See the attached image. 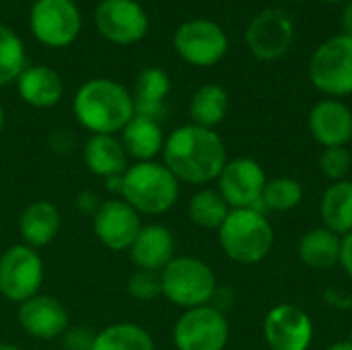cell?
Returning a JSON list of instances; mask_svg holds the SVG:
<instances>
[{
    "label": "cell",
    "mask_w": 352,
    "mask_h": 350,
    "mask_svg": "<svg viewBox=\"0 0 352 350\" xmlns=\"http://www.w3.org/2000/svg\"><path fill=\"white\" fill-rule=\"evenodd\" d=\"M229 111V95L221 85H202L190 99L192 124L210 128L219 126Z\"/></svg>",
    "instance_id": "26"
},
{
    "label": "cell",
    "mask_w": 352,
    "mask_h": 350,
    "mask_svg": "<svg viewBox=\"0 0 352 350\" xmlns=\"http://www.w3.org/2000/svg\"><path fill=\"white\" fill-rule=\"evenodd\" d=\"M340 266L352 278V231L342 237V250H340Z\"/></svg>",
    "instance_id": "36"
},
{
    "label": "cell",
    "mask_w": 352,
    "mask_h": 350,
    "mask_svg": "<svg viewBox=\"0 0 352 350\" xmlns=\"http://www.w3.org/2000/svg\"><path fill=\"white\" fill-rule=\"evenodd\" d=\"M107 190H109V192H116V194H120V192H122V175L107 177Z\"/></svg>",
    "instance_id": "38"
},
{
    "label": "cell",
    "mask_w": 352,
    "mask_h": 350,
    "mask_svg": "<svg viewBox=\"0 0 352 350\" xmlns=\"http://www.w3.org/2000/svg\"><path fill=\"white\" fill-rule=\"evenodd\" d=\"M87 169L97 177L122 175L128 169V155L113 134H91L82 149Z\"/></svg>",
    "instance_id": "22"
},
{
    "label": "cell",
    "mask_w": 352,
    "mask_h": 350,
    "mask_svg": "<svg viewBox=\"0 0 352 350\" xmlns=\"http://www.w3.org/2000/svg\"><path fill=\"white\" fill-rule=\"evenodd\" d=\"M27 68V52L23 39L6 25L0 23V87L16 83L19 74Z\"/></svg>",
    "instance_id": "29"
},
{
    "label": "cell",
    "mask_w": 352,
    "mask_h": 350,
    "mask_svg": "<svg viewBox=\"0 0 352 350\" xmlns=\"http://www.w3.org/2000/svg\"><path fill=\"white\" fill-rule=\"evenodd\" d=\"M342 29H344V35L352 37V0L346 2V6L342 10Z\"/></svg>",
    "instance_id": "37"
},
{
    "label": "cell",
    "mask_w": 352,
    "mask_h": 350,
    "mask_svg": "<svg viewBox=\"0 0 352 350\" xmlns=\"http://www.w3.org/2000/svg\"><path fill=\"white\" fill-rule=\"evenodd\" d=\"M173 47L184 62L198 68H208L225 58L229 39L219 23L208 19H192L177 27Z\"/></svg>",
    "instance_id": "10"
},
{
    "label": "cell",
    "mask_w": 352,
    "mask_h": 350,
    "mask_svg": "<svg viewBox=\"0 0 352 350\" xmlns=\"http://www.w3.org/2000/svg\"><path fill=\"white\" fill-rule=\"evenodd\" d=\"M309 132L324 149L346 146L352 140V111L340 99L318 101L309 111Z\"/></svg>",
    "instance_id": "17"
},
{
    "label": "cell",
    "mask_w": 352,
    "mask_h": 350,
    "mask_svg": "<svg viewBox=\"0 0 352 350\" xmlns=\"http://www.w3.org/2000/svg\"><path fill=\"white\" fill-rule=\"evenodd\" d=\"M264 340L270 350H307L314 342V322L299 305L278 303L264 318Z\"/></svg>",
    "instance_id": "14"
},
{
    "label": "cell",
    "mask_w": 352,
    "mask_h": 350,
    "mask_svg": "<svg viewBox=\"0 0 352 350\" xmlns=\"http://www.w3.org/2000/svg\"><path fill=\"white\" fill-rule=\"evenodd\" d=\"M76 206H78V210H82V212L93 217L97 212V208L101 206V198L95 192H82L76 198Z\"/></svg>",
    "instance_id": "35"
},
{
    "label": "cell",
    "mask_w": 352,
    "mask_h": 350,
    "mask_svg": "<svg viewBox=\"0 0 352 350\" xmlns=\"http://www.w3.org/2000/svg\"><path fill=\"white\" fill-rule=\"evenodd\" d=\"M72 2H74V0H72Z\"/></svg>",
    "instance_id": "44"
},
{
    "label": "cell",
    "mask_w": 352,
    "mask_h": 350,
    "mask_svg": "<svg viewBox=\"0 0 352 350\" xmlns=\"http://www.w3.org/2000/svg\"><path fill=\"white\" fill-rule=\"evenodd\" d=\"M225 256L237 264H258L274 248V229L268 217L256 208H235L219 229Z\"/></svg>",
    "instance_id": "4"
},
{
    "label": "cell",
    "mask_w": 352,
    "mask_h": 350,
    "mask_svg": "<svg viewBox=\"0 0 352 350\" xmlns=\"http://www.w3.org/2000/svg\"><path fill=\"white\" fill-rule=\"evenodd\" d=\"M62 219L58 208L47 200H35L19 217V233L25 245L37 250L56 239L60 233Z\"/></svg>",
    "instance_id": "21"
},
{
    "label": "cell",
    "mask_w": 352,
    "mask_h": 350,
    "mask_svg": "<svg viewBox=\"0 0 352 350\" xmlns=\"http://www.w3.org/2000/svg\"><path fill=\"white\" fill-rule=\"evenodd\" d=\"M91 219L95 237L111 252L130 250L142 229L140 215L122 198L103 200Z\"/></svg>",
    "instance_id": "15"
},
{
    "label": "cell",
    "mask_w": 352,
    "mask_h": 350,
    "mask_svg": "<svg viewBox=\"0 0 352 350\" xmlns=\"http://www.w3.org/2000/svg\"><path fill=\"white\" fill-rule=\"evenodd\" d=\"M128 252L136 270L161 272L175 258V237L165 225H142Z\"/></svg>",
    "instance_id": "18"
},
{
    "label": "cell",
    "mask_w": 352,
    "mask_h": 350,
    "mask_svg": "<svg viewBox=\"0 0 352 350\" xmlns=\"http://www.w3.org/2000/svg\"><path fill=\"white\" fill-rule=\"evenodd\" d=\"M93 23L103 39L118 45L138 43L148 33V14L136 0H101Z\"/></svg>",
    "instance_id": "11"
},
{
    "label": "cell",
    "mask_w": 352,
    "mask_h": 350,
    "mask_svg": "<svg viewBox=\"0 0 352 350\" xmlns=\"http://www.w3.org/2000/svg\"><path fill=\"white\" fill-rule=\"evenodd\" d=\"M4 122H6V116H4V107H2V103H0V134H2V130H4Z\"/></svg>",
    "instance_id": "40"
},
{
    "label": "cell",
    "mask_w": 352,
    "mask_h": 350,
    "mask_svg": "<svg viewBox=\"0 0 352 350\" xmlns=\"http://www.w3.org/2000/svg\"><path fill=\"white\" fill-rule=\"evenodd\" d=\"M351 342H352V328H351Z\"/></svg>",
    "instance_id": "43"
},
{
    "label": "cell",
    "mask_w": 352,
    "mask_h": 350,
    "mask_svg": "<svg viewBox=\"0 0 352 350\" xmlns=\"http://www.w3.org/2000/svg\"><path fill=\"white\" fill-rule=\"evenodd\" d=\"M43 285V260L37 250L16 243L0 256V295L10 303H23Z\"/></svg>",
    "instance_id": "8"
},
{
    "label": "cell",
    "mask_w": 352,
    "mask_h": 350,
    "mask_svg": "<svg viewBox=\"0 0 352 350\" xmlns=\"http://www.w3.org/2000/svg\"><path fill=\"white\" fill-rule=\"evenodd\" d=\"M91 350H157L146 328L130 322H120L103 328L95 336Z\"/></svg>",
    "instance_id": "27"
},
{
    "label": "cell",
    "mask_w": 352,
    "mask_h": 350,
    "mask_svg": "<svg viewBox=\"0 0 352 350\" xmlns=\"http://www.w3.org/2000/svg\"><path fill=\"white\" fill-rule=\"evenodd\" d=\"M295 37L293 19L280 8H264L256 14L245 31V43L250 52L264 62L283 58Z\"/></svg>",
    "instance_id": "13"
},
{
    "label": "cell",
    "mask_w": 352,
    "mask_h": 350,
    "mask_svg": "<svg viewBox=\"0 0 352 350\" xmlns=\"http://www.w3.org/2000/svg\"><path fill=\"white\" fill-rule=\"evenodd\" d=\"M97 332L89 326H68V330L60 336L64 350H91L95 344Z\"/></svg>",
    "instance_id": "33"
},
{
    "label": "cell",
    "mask_w": 352,
    "mask_h": 350,
    "mask_svg": "<svg viewBox=\"0 0 352 350\" xmlns=\"http://www.w3.org/2000/svg\"><path fill=\"white\" fill-rule=\"evenodd\" d=\"M171 91V78L163 68L148 66L136 76L134 87V116H142L155 122H163L167 116V95Z\"/></svg>",
    "instance_id": "20"
},
{
    "label": "cell",
    "mask_w": 352,
    "mask_h": 350,
    "mask_svg": "<svg viewBox=\"0 0 352 350\" xmlns=\"http://www.w3.org/2000/svg\"><path fill=\"white\" fill-rule=\"evenodd\" d=\"M161 155L163 165L177 182L192 186H204L219 179L227 165V146L223 138L214 130L196 124L175 128L165 138Z\"/></svg>",
    "instance_id": "1"
},
{
    "label": "cell",
    "mask_w": 352,
    "mask_h": 350,
    "mask_svg": "<svg viewBox=\"0 0 352 350\" xmlns=\"http://www.w3.org/2000/svg\"><path fill=\"white\" fill-rule=\"evenodd\" d=\"M324 299H326L328 305L338 307V309H351L352 307V297L346 295L344 291H340V289H326Z\"/></svg>",
    "instance_id": "34"
},
{
    "label": "cell",
    "mask_w": 352,
    "mask_h": 350,
    "mask_svg": "<svg viewBox=\"0 0 352 350\" xmlns=\"http://www.w3.org/2000/svg\"><path fill=\"white\" fill-rule=\"evenodd\" d=\"M352 155L346 146H330L324 149L320 157V169L330 182H342L351 173Z\"/></svg>",
    "instance_id": "31"
},
{
    "label": "cell",
    "mask_w": 352,
    "mask_h": 350,
    "mask_svg": "<svg viewBox=\"0 0 352 350\" xmlns=\"http://www.w3.org/2000/svg\"><path fill=\"white\" fill-rule=\"evenodd\" d=\"M159 274L163 297L184 311L210 305L219 291L214 270L194 256H175Z\"/></svg>",
    "instance_id": "5"
},
{
    "label": "cell",
    "mask_w": 352,
    "mask_h": 350,
    "mask_svg": "<svg viewBox=\"0 0 352 350\" xmlns=\"http://www.w3.org/2000/svg\"><path fill=\"white\" fill-rule=\"evenodd\" d=\"M72 111L91 134H116L134 118V97L118 80L91 78L74 93Z\"/></svg>",
    "instance_id": "2"
},
{
    "label": "cell",
    "mask_w": 352,
    "mask_h": 350,
    "mask_svg": "<svg viewBox=\"0 0 352 350\" xmlns=\"http://www.w3.org/2000/svg\"><path fill=\"white\" fill-rule=\"evenodd\" d=\"M16 318L25 334L37 340H56L70 326L68 309L52 295H35L23 301Z\"/></svg>",
    "instance_id": "16"
},
{
    "label": "cell",
    "mask_w": 352,
    "mask_h": 350,
    "mask_svg": "<svg viewBox=\"0 0 352 350\" xmlns=\"http://www.w3.org/2000/svg\"><path fill=\"white\" fill-rule=\"evenodd\" d=\"M231 208L219 194V190L204 188L196 192L188 202V217L190 221L200 229H212L219 231L225 219L229 217Z\"/></svg>",
    "instance_id": "28"
},
{
    "label": "cell",
    "mask_w": 352,
    "mask_h": 350,
    "mask_svg": "<svg viewBox=\"0 0 352 350\" xmlns=\"http://www.w3.org/2000/svg\"><path fill=\"white\" fill-rule=\"evenodd\" d=\"M29 29L45 47H68L80 35V10L72 0H35L29 12Z\"/></svg>",
    "instance_id": "7"
},
{
    "label": "cell",
    "mask_w": 352,
    "mask_h": 350,
    "mask_svg": "<svg viewBox=\"0 0 352 350\" xmlns=\"http://www.w3.org/2000/svg\"><path fill=\"white\" fill-rule=\"evenodd\" d=\"M0 350H21L16 344H10V342H0Z\"/></svg>",
    "instance_id": "41"
},
{
    "label": "cell",
    "mask_w": 352,
    "mask_h": 350,
    "mask_svg": "<svg viewBox=\"0 0 352 350\" xmlns=\"http://www.w3.org/2000/svg\"><path fill=\"white\" fill-rule=\"evenodd\" d=\"M231 328L225 311L214 305L186 309L173 326V344L177 350H225Z\"/></svg>",
    "instance_id": "9"
},
{
    "label": "cell",
    "mask_w": 352,
    "mask_h": 350,
    "mask_svg": "<svg viewBox=\"0 0 352 350\" xmlns=\"http://www.w3.org/2000/svg\"><path fill=\"white\" fill-rule=\"evenodd\" d=\"M120 140L128 159H134L136 163L155 161V157L163 153L165 132L159 122L142 116H134L122 130Z\"/></svg>",
    "instance_id": "23"
},
{
    "label": "cell",
    "mask_w": 352,
    "mask_h": 350,
    "mask_svg": "<svg viewBox=\"0 0 352 350\" xmlns=\"http://www.w3.org/2000/svg\"><path fill=\"white\" fill-rule=\"evenodd\" d=\"M303 200V186L299 179L280 175L266 182L264 194H262V208L276 210V212H289L297 208Z\"/></svg>",
    "instance_id": "30"
},
{
    "label": "cell",
    "mask_w": 352,
    "mask_h": 350,
    "mask_svg": "<svg viewBox=\"0 0 352 350\" xmlns=\"http://www.w3.org/2000/svg\"><path fill=\"white\" fill-rule=\"evenodd\" d=\"M219 194L229 204L231 210L235 208H256L262 210V194L266 188V173L264 167L250 157H237L227 161L219 175Z\"/></svg>",
    "instance_id": "12"
},
{
    "label": "cell",
    "mask_w": 352,
    "mask_h": 350,
    "mask_svg": "<svg viewBox=\"0 0 352 350\" xmlns=\"http://www.w3.org/2000/svg\"><path fill=\"white\" fill-rule=\"evenodd\" d=\"M314 87L332 99L352 95V37L334 35L324 41L309 60Z\"/></svg>",
    "instance_id": "6"
},
{
    "label": "cell",
    "mask_w": 352,
    "mask_h": 350,
    "mask_svg": "<svg viewBox=\"0 0 352 350\" xmlns=\"http://www.w3.org/2000/svg\"><path fill=\"white\" fill-rule=\"evenodd\" d=\"M128 293L136 301H155L163 295L161 291V274L151 270H136L126 285Z\"/></svg>",
    "instance_id": "32"
},
{
    "label": "cell",
    "mask_w": 352,
    "mask_h": 350,
    "mask_svg": "<svg viewBox=\"0 0 352 350\" xmlns=\"http://www.w3.org/2000/svg\"><path fill=\"white\" fill-rule=\"evenodd\" d=\"M120 198L128 202L138 215H165L179 200V182L163 163H132L122 173Z\"/></svg>",
    "instance_id": "3"
},
{
    "label": "cell",
    "mask_w": 352,
    "mask_h": 350,
    "mask_svg": "<svg viewBox=\"0 0 352 350\" xmlns=\"http://www.w3.org/2000/svg\"><path fill=\"white\" fill-rule=\"evenodd\" d=\"M342 237L326 227L309 229L297 245L299 260L311 270H332L340 264Z\"/></svg>",
    "instance_id": "24"
},
{
    "label": "cell",
    "mask_w": 352,
    "mask_h": 350,
    "mask_svg": "<svg viewBox=\"0 0 352 350\" xmlns=\"http://www.w3.org/2000/svg\"><path fill=\"white\" fill-rule=\"evenodd\" d=\"M326 350H352V342L351 340H346V342H334V344H330Z\"/></svg>",
    "instance_id": "39"
},
{
    "label": "cell",
    "mask_w": 352,
    "mask_h": 350,
    "mask_svg": "<svg viewBox=\"0 0 352 350\" xmlns=\"http://www.w3.org/2000/svg\"><path fill=\"white\" fill-rule=\"evenodd\" d=\"M322 227L344 237L352 231V182H334L322 196L320 202Z\"/></svg>",
    "instance_id": "25"
},
{
    "label": "cell",
    "mask_w": 352,
    "mask_h": 350,
    "mask_svg": "<svg viewBox=\"0 0 352 350\" xmlns=\"http://www.w3.org/2000/svg\"><path fill=\"white\" fill-rule=\"evenodd\" d=\"M326 2H330V4H338V2H349V0H326Z\"/></svg>",
    "instance_id": "42"
},
{
    "label": "cell",
    "mask_w": 352,
    "mask_h": 350,
    "mask_svg": "<svg viewBox=\"0 0 352 350\" xmlns=\"http://www.w3.org/2000/svg\"><path fill=\"white\" fill-rule=\"evenodd\" d=\"M16 91L21 99L35 109H50L60 103L64 95L62 76L43 64L27 66L16 78Z\"/></svg>",
    "instance_id": "19"
}]
</instances>
